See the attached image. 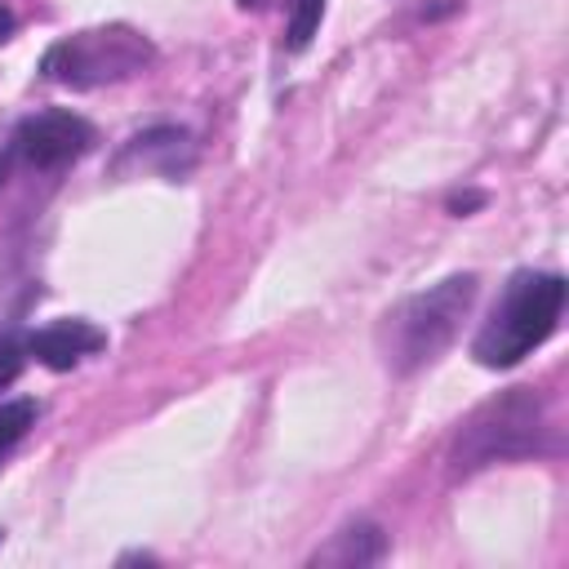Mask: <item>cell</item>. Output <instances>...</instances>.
Listing matches in <instances>:
<instances>
[{
    "instance_id": "cell-1",
    "label": "cell",
    "mask_w": 569,
    "mask_h": 569,
    "mask_svg": "<svg viewBox=\"0 0 569 569\" xmlns=\"http://www.w3.org/2000/svg\"><path fill=\"white\" fill-rule=\"evenodd\" d=\"M476 289H480V280L471 271H462V276H445L431 289L400 298L378 325V347H382L387 369L409 378V373L436 365L440 351L458 338V329L476 302Z\"/></svg>"
},
{
    "instance_id": "cell-2",
    "label": "cell",
    "mask_w": 569,
    "mask_h": 569,
    "mask_svg": "<svg viewBox=\"0 0 569 569\" xmlns=\"http://www.w3.org/2000/svg\"><path fill=\"white\" fill-rule=\"evenodd\" d=\"M565 311V280L556 271H516L480 325L471 356L485 369H511L556 333Z\"/></svg>"
},
{
    "instance_id": "cell-3",
    "label": "cell",
    "mask_w": 569,
    "mask_h": 569,
    "mask_svg": "<svg viewBox=\"0 0 569 569\" xmlns=\"http://www.w3.org/2000/svg\"><path fill=\"white\" fill-rule=\"evenodd\" d=\"M547 400L529 387H511L493 400H485L453 436L449 445V471L453 476H476L493 462L511 458H533L547 453Z\"/></svg>"
},
{
    "instance_id": "cell-4",
    "label": "cell",
    "mask_w": 569,
    "mask_h": 569,
    "mask_svg": "<svg viewBox=\"0 0 569 569\" xmlns=\"http://www.w3.org/2000/svg\"><path fill=\"white\" fill-rule=\"evenodd\" d=\"M151 58H156V44L142 31L111 22V27H89L49 44L40 58V71L67 89H98V84L138 76L142 67H151Z\"/></svg>"
},
{
    "instance_id": "cell-5",
    "label": "cell",
    "mask_w": 569,
    "mask_h": 569,
    "mask_svg": "<svg viewBox=\"0 0 569 569\" xmlns=\"http://www.w3.org/2000/svg\"><path fill=\"white\" fill-rule=\"evenodd\" d=\"M93 147V124L76 111H44V116H31L22 120L4 151H0V182L13 164L22 169H36V173H49V169H62L71 160H80L84 151Z\"/></svg>"
},
{
    "instance_id": "cell-6",
    "label": "cell",
    "mask_w": 569,
    "mask_h": 569,
    "mask_svg": "<svg viewBox=\"0 0 569 569\" xmlns=\"http://www.w3.org/2000/svg\"><path fill=\"white\" fill-rule=\"evenodd\" d=\"M191 164H196L191 133L178 129V124H156V129L129 138L111 169H116V173H129V169L151 173V169H156V173H164V178H182Z\"/></svg>"
},
{
    "instance_id": "cell-7",
    "label": "cell",
    "mask_w": 569,
    "mask_h": 569,
    "mask_svg": "<svg viewBox=\"0 0 569 569\" xmlns=\"http://www.w3.org/2000/svg\"><path fill=\"white\" fill-rule=\"evenodd\" d=\"M102 347H107V333H102L98 325L80 320V316L53 320V325L27 333V356H36L44 369H58V373L71 369V365H80L84 356H93V351H102Z\"/></svg>"
},
{
    "instance_id": "cell-8",
    "label": "cell",
    "mask_w": 569,
    "mask_h": 569,
    "mask_svg": "<svg viewBox=\"0 0 569 569\" xmlns=\"http://www.w3.org/2000/svg\"><path fill=\"white\" fill-rule=\"evenodd\" d=\"M382 551H387V533H382L378 525H369V520H356V525L338 529L333 542L320 547V551L311 556V565H347V569H365V565H378Z\"/></svg>"
},
{
    "instance_id": "cell-9",
    "label": "cell",
    "mask_w": 569,
    "mask_h": 569,
    "mask_svg": "<svg viewBox=\"0 0 569 569\" xmlns=\"http://www.w3.org/2000/svg\"><path fill=\"white\" fill-rule=\"evenodd\" d=\"M36 418H40V405L36 400H9V405H0V462L22 445V436L36 427Z\"/></svg>"
},
{
    "instance_id": "cell-10",
    "label": "cell",
    "mask_w": 569,
    "mask_h": 569,
    "mask_svg": "<svg viewBox=\"0 0 569 569\" xmlns=\"http://www.w3.org/2000/svg\"><path fill=\"white\" fill-rule=\"evenodd\" d=\"M27 360V338H18L13 329H0V391L22 373Z\"/></svg>"
},
{
    "instance_id": "cell-11",
    "label": "cell",
    "mask_w": 569,
    "mask_h": 569,
    "mask_svg": "<svg viewBox=\"0 0 569 569\" xmlns=\"http://www.w3.org/2000/svg\"><path fill=\"white\" fill-rule=\"evenodd\" d=\"M13 27H18V22H13V13H9V9L0 4V44H4L9 36H13Z\"/></svg>"
},
{
    "instance_id": "cell-12",
    "label": "cell",
    "mask_w": 569,
    "mask_h": 569,
    "mask_svg": "<svg viewBox=\"0 0 569 569\" xmlns=\"http://www.w3.org/2000/svg\"><path fill=\"white\" fill-rule=\"evenodd\" d=\"M480 200H485V196H453V200H449V209H458V213H462V209H476Z\"/></svg>"
}]
</instances>
